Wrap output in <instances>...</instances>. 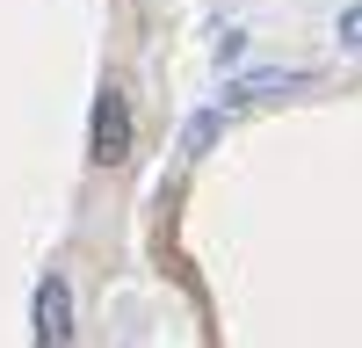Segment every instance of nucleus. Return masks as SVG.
<instances>
[{
  "instance_id": "2",
  "label": "nucleus",
  "mask_w": 362,
  "mask_h": 348,
  "mask_svg": "<svg viewBox=\"0 0 362 348\" xmlns=\"http://www.w3.org/2000/svg\"><path fill=\"white\" fill-rule=\"evenodd\" d=\"M29 327H37V348H73V290H66V276H44L37 283Z\"/></svg>"
},
{
  "instance_id": "3",
  "label": "nucleus",
  "mask_w": 362,
  "mask_h": 348,
  "mask_svg": "<svg viewBox=\"0 0 362 348\" xmlns=\"http://www.w3.org/2000/svg\"><path fill=\"white\" fill-rule=\"evenodd\" d=\"M341 44L362 51V0H355V8H341Z\"/></svg>"
},
{
  "instance_id": "1",
  "label": "nucleus",
  "mask_w": 362,
  "mask_h": 348,
  "mask_svg": "<svg viewBox=\"0 0 362 348\" xmlns=\"http://www.w3.org/2000/svg\"><path fill=\"white\" fill-rule=\"evenodd\" d=\"M87 160H95V167H124V160H131V102H124V87H102V95H95Z\"/></svg>"
}]
</instances>
